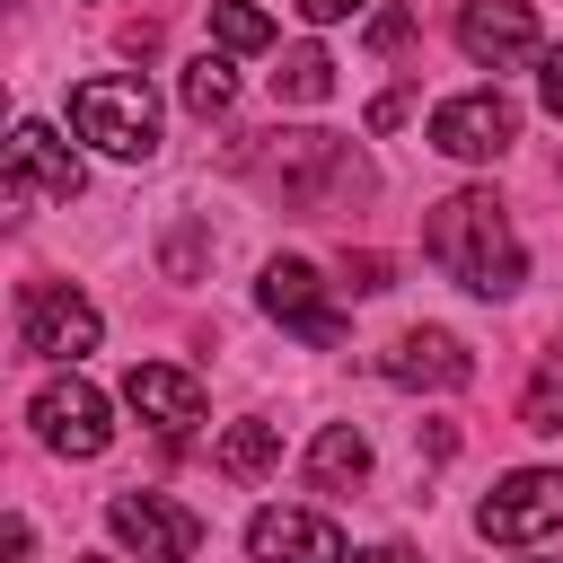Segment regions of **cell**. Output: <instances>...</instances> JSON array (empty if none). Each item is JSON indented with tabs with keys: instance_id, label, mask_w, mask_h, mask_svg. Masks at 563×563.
I'll list each match as a JSON object with an SVG mask.
<instances>
[{
	"instance_id": "obj_14",
	"label": "cell",
	"mask_w": 563,
	"mask_h": 563,
	"mask_svg": "<svg viewBox=\"0 0 563 563\" xmlns=\"http://www.w3.org/2000/svg\"><path fill=\"white\" fill-rule=\"evenodd\" d=\"M123 405H132L150 431L185 440V431L202 422V378L176 369V361H132V369H123Z\"/></svg>"
},
{
	"instance_id": "obj_21",
	"label": "cell",
	"mask_w": 563,
	"mask_h": 563,
	"mask_svg": "<svg viewBox=\"0 0 563 563\" xmlns=\"http://www.w3.org/2000/svg\"><path fill=\"white\" fill-rule=\"evenodd\" d=\"M343 290L378 299V290H396V264H387V255H343Z\"/></svg>"
},
{
	"instance_id": "obj_19",
	"label": "cell",
	"mask_w": 563,
	"mask_h": 563,
	"mask_svg": "<svg viewBox=\"0 0 563 563\" xmlns=\"http://www.w3.org/2000/svg\"><path fill=\"white\" fill-rule=\"evenodd\" d=\"M211 35H220V53H264L273 44V9L264 0H211Z\"/></svg>"
},
{
	"instance_id": "obj_2",
	"label": "cell",
	"mask_w": 563,
	"mask_h": 563,
	"mask_svg": "<svg viewBox=\"0 0 563 563\" xmlns=\"http://www.w3.org/2000/svg\"><path fill=\"white\" fill-rule=\"evenodd\" d=\"M238 176L273 185L290 211H334V202H361L369 194L361 150H343L334 132H264L255 150H238Z\"/></svg>"
},
{
	"instance_id": "obj_29",
	"label": "cell",
	"mask_w": 563,
	"mask_h": 563,
	"mask_svg": "<svg viewBox=\"0 0 563 563\" xmlns=\"http://www.w3.org/2000/svg\"><path fill=\"white\" fill-rule=\"evenodd\" d=\"M79 563H106V554H79Z\"/></svg>"
},
{
	"instance_id": "obj_27",
	"label": "cell",
	"mask_w": 563,
	"mask_h": 563,
	"mask_svg": "<svg viewBox=\"0 0 563 563\" xmlns=\"http://www.w3.org/2000/svg\"><path fill=\"white\" fill-rule=\"evenodd\" d=\"M26 554H35V528H26V519H9V563H26Z\"/></svg>"
},
{
	"instance_id": "obj_13",
	"label": "cell",
	"mask_w": 563,
	"mask_h": 563,
	"mask_svg": "<svg viewBox=\"0 0 563 563\" xmlns=\"http://www.w3.org/2000/svg\"><path fill=\"white\" fill-rule=\"evenodd\" d=\"M246 554L255 563H352V545H343V528L325 510H255Z\"/></svg>"
},
{
	"instance_id": "obj_3",
	"label": "cell",
	"mask_w": 563,
	"mask_h": 563,
	"mask_svg": "<svg viewBox=\"0 0 563 563\" xmlns=\"http://www.w3.org/2000/svg\"><path fill=\"white\" fill-rule=\"evenodd\" d=\"M70 132L106 158H158V106L141 79H79L70 88Z\"/></svg>"
},
{
	"instance_id": "obj_24",
	"label": "cell",
	"mask_w": 563,
	"mask_h": 563,
	"mask_svg": "<svg viewBox=\"0 0 563 563\" xmlns=\"http://www.w3.org/2000/svg\"><path fill=\"white\" fill-rule=\"evenodd\" d=\"M405 35H413L405 9H378V18H369V53H405Z\"/></svg>"
},
{
	"instance_id": "obj_11",
	"label": "cell",
	"mask_w": 563,
	"mask_h": 563,
	"mask_svg": "<svg viewBox=\"0 0 563 563\" xmlns=\"http://www.w3.org/2000/svg\"><path fill=\"white\" fill-rule=\"evenodd\" d=\"M457 53H466L475 70H519V62H537V53H545L537 9H528V0H466V9H457Z\"/></svg>"
},
{
	"instance_id": "obj_10",
	"label": "cell",
	"mask_w": 563,
	"mask_h": 563,
	"mask_svg": "<svg viewBox=\"0 0 563 563\" xmlns=\"http://www.w3.org/2000/svg\"><path fill=\"white\" fill-rule=\"evenodd\" d=\"M255 308H264L273 325H290L299 343H317V352H334V343H343V317H334V299H325L317 264H299V255H273V264L255 273Z\"/></svg>"
},
{
	"instance_id": "obj_16",
	"label": "cell",
	"mask_w": 563,
	"mask_h": 563,
	"mask_svg": "<svg viewBox=\"0 0 563 563\" xmlns=\"http://www.w3.org/2000/svg\"><path fill=\"white\" fill-rule=\"evenodd\" d=\"M211 457H220V475L255 484V475H273V466H282V422H229Z\"/></svg>"
},
{
	"instance_id": "obj_7",
	"label": "cell",
	"mask_w": 563,
	"mask_h": 563,
	"mask_svg": "<svg viewBox=\"0 0 563 563\" xmlns=\"http://www.w3.org/2000/svg\"><path fill=\"white\" fill-rule=\"evenodd\" d=\"M106 537H114L132 563H194L202 519H194L185 501H167V493H114V501H106Z\"/></svg>"
},
{
	"instance_id": "obj_18",
	"label": "cell",
	"mask_w": 563,
	"mask_h": 563,
	"mask_svg": "<svg viewBox=\"0 0 563 563\" xmlns=\"http://www.w3.org/2000/svg\"><path fill=\"white\" fill-rule=\"evenodd\" d=\"M176 88H185V114H202V123L238 106V70H229V53H202V62H185V79H176Z\"/></svg>"
},
{
	"instance_id": "obj_20",
	"label": "cell",
	"mask_w": 563,
	"mask_h": 563,
	"mask_svg": "<svg viewBox=\"0 0 563 563\" xmlns=\"http://www.w3.org/2000/svg\"><path fill=\"white\" fill-rule=\"evenodd\" d=\"M519 422H528V431H563V352L537 361V378H528V396H519Z\"/></svg>"
},
{
	"instance_id": "obj_25",
	"label": "cell",
	"mask_w": 563,
	"mask_h": 563,
	"mask_svg": "<svg viewBox=\"0 0 563 563\" xmlns=\"http://www.w3.org/2000/svg\"><path fill=\"white\" fill-rule=\"evenodd\" d=\"M405 114H413V97H405V88H387V97H378V106H369V132H396V123H405Z\"/></svg>"
},
{
	"instance_id": "obj_12",
	"label": "cell",
	"mask_w": 563,
	"mask_h": 563,
	"mask_svg": "<svg viewBox=\"0 0 563 563\" xmlns=\"http://www.w3.org/2000/svg\"><path fill=\"white\" fill-rule=\"evenodd\" d=\"M378 378H387V387H440V396H449V387L475 378V352H466L449 325H413V334H396V343L378 352Z\"/></svg>"
},
{
	"instance_id": "obj_17",
	"label": "cell",
	"mask_w": 563,
	"mask_h": 563,
	"mask_svg": "<svg viewBox=\"0 0 563 563\" xmlns=\"http://www.w3.org/2000/svg\"><path fill=\"white\" fill-rule=\"evenodd\" d=\"M273 97H282V106H325V97H334V53H325V44H299V53H282V70H273Z\"/></svg>"
},
{
	"instance_id": "obj_28",
	"label": "cell",
	"mask_w": 563,
	"mask_h": 563,
	"mask_svg": "<svg viewBox=\"0 0 563 563\" xmlns=\"http://www.w3.org/2000/svg\"><path fill=\"white\" fill-rule=\"evenodd\" d=\"M352 563H422L413 545H369V554H352Z\"/></svg>"
},
{
	"instance_id": "obj_9",
	"label": "cell",
	"mask_w": 563,
	"mask_h": 563,
	"mask_svg": "<svg viewBox=\"0 0 563 563\" xmlns=\"http://www.w3.org/2000/svg\"><path fill=\"white\" fill-rule=\"evenodd\" d=\"M88 185V167H79V150L53 132V123H18L9 132V211H35V202H70Z\"/></svg>"
},
{
	"instance_id": "obj_26",
	"label": "cell",
	"mask_w": 563,
	"mask_h": 563,
	"mask_svg": "<svg viewBox=\"0 0 563 563\" xmlns=\"http://www.w3.org/2000/svg\"><path fill=\"white\" fill-rule=\"evenodd\" d=\"M352 9H361V0H299V18H308V26H334V18H352Z\"/></svg>"
},
{
	"instance_id": "obj_15",
	"label": "cell",
	"mask_w": 563,
	"mask_h": 563,
	"mask_svg": "<svg viewBox=\"0 0 563 563\" xmlns=\"http://www.w3.org/2000/svg\"><path fill=\"white\" fill-rule=\"evenodd\" d=\"M361 475H369V440H361V422H325V431L308 440V484L343 493V484H361Z\"/></svg>"
},
{
	"instance_id": "obj_5",
	"label": "cell",
	"mask_w": 563,
	"mask_h": 563,
	"mask_svg": "<svg viewBox=\"0 0 563 563\" xmlns=\"http://www.w3.org/2000/svg\"><path fill=\"white\" fill-rule=\"evenodd\" d=\"M554 528H563V466H510L475 501V537L484 545H537Z\"/></svg>"
},
{
	"instance_id": "obj_1",
	"label": "cell",
	"mask_w": 563,
	"mask_h": 563,
	"mask_svg": "<svg viewBox=\"0 0 563 563\" xmlns=\"http://www.w3.org/2000/svg\"><path fill=\"white\" fill-rule=\"evenodd\" d=\"M422 255H431L457 290H475V299H510V290L528 282V246H519V229H510V211H501L493 185L440 194L431 220H422Z\"/></svg>"
},
{
	"instance_id": "obj_4",
	"label": "cell",
	"mask_w": 563,
	"mask_h": 563,
	"mask_svg": "<svg viewBox=\"0 0 563 563\" xmlns=\"http://www.w3.org/2000/svg\"><path fill=\"white\" fill-rule=\"evenodd\" d=\"M26 422L53 457H106V440H114V405H106V387L79 378V361L26 396Z\"/></svg>"
},
{
	"instance_id": "obj_6",
	"label": "cell",
	"mask_w": 563,
	"mask_h": 563,
	"mask_svg": "<svg viewBox=\"0 0 563 563\" xmlns=\"http://www.w3.org/2000/svg\"><path fill=\"white\" fill-rule=\"evenodd\" d=\"M97 334H106V317L70 282H26L18 290V343L35 361H79V352H97Z\"/></svg>"
},
{
	"instance_id": "obj_8",
	"label": "cell",
	"mask_w": 563,
	"mask_h": 563,
	"mask_svg": "<svg viewBox=\"0 0 563 563\" xmlns=\"http://www.w3.org/2000/svg\"><path fill=\"white\" fill-rule=\"evenodd\" d=\"M510 141H519V106H510L501 88H457V97L431 106V150H440V158L484 167V158H501Z\"/></svg>"
},
{
	"instance_id": "obj_22",
	"label": "cell",
	"mask_w": 563,
	"mask_h": 563,
	"mask_svg": "<svg viewBox=\"0 0 563 563\" xmlns=\"http://www.w3.org/2000/svg\"><path fill=\"white\" fill-rule=\"evenodd\" d=\"M537 106L563 123V44H545V53H537Z\"/></svg>"
},
{
	"instance_id": "obj_23",
	"label": "cell",
	"mask_w": 563,
	"mask_h": 563,
	"mask_svg": "<svg viewBox=\"0 0 563 563\" xmlns=\"http://www.w3.org/2000/svg\"><path fill=\"white\" fill-rule=\"evenodd\" d=\"M158 255H167V273L185 282V273L202 264V229H194V220H185V229H167V246H158Z\"/></svg>"
}]
</instances>
